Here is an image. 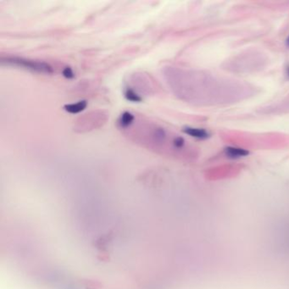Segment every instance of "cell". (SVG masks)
I'll list each match as a JSON object with an SVG mask.
<instances>
[{"label": "cell", "mask_w": 289, "mask_h": 289, "mask_svg": "<svg viewBox=\"0 0 289 289\" xmlns=\"http://www.w3.org/2000/svg\"><path fill=\"white\" fill-rule=\"evenodd\" d=\"M2 63L13 65L17 67H23L28 70H35L41 73L51 74L53 73V68L50 67L49 64L40 62V61H34V60H26L22 58H2Z\"/></svg>", "instance_id": "cell-1"}, {"label": "cell", "mask_w": 289, "mask_h": 289, "mask_svg": "<svg viewBox=\"0 0 289 289\" xmlns=\"http://www.w3.org/2000/svg\"><path fill=\"white\" fill-rule=\"evenodd\" d=\"M225 153L226 156L229 157L231 159H238L242 157L248 156L249 152L248 150L242 149V148H237V147H227L225 149Z\"/></svg>", "instance_id": "cell-2"}, {"label": "cell", "mask_w": 289, "mask_h": 289, "mask_svg": "<svg viewBox=\"0 0 289 289\" xmlns=\"http://www.w3.org/2000/svg\"><path fill=\"white\" fill-rule=\"evenodd\" d=\"M183 132L189 135V136L198 138V139H206L209 136V134L207 131L201 128H195V127H185Z\"/></svg>", "instance_id": "cell-3"}, {"label": "cell", "mask_w": 289, "mask_h": 289, "mask_svg": "<svg viewBox=\"0 0 289 289\" xmlns=\"http://www.w3.org/2000/svg\"><path fill=\"white\" fill-rule=\"evenodd\" d=\"M86 105H87L86 101L83 100V101H79L76 103L67 104L64 108H65V110H67V112H69V113L77 114L85 110Z\"/></svg>", "instance_id": "cell-4"}, {"label": "cell", "mask_w": 289, "mask_h": 289, "mask_svg": "<svg viewBox=\"0 0 289 289\" xmlns=\"http://www.w3.org/2000/svg\"><path fill=\"white\" fill-rule=\"evenodd\" d=\"M134 120H135V117H134L133 114L129 113V112H125V113L121 115L119 122H120L121 127L126 128V127H128L133 124Z\"/></svg>", "instance_id": "cell-5"}, {"label": "cell", "mask_w": 289, "mask_h": 289, "mask_svg": "<svg viewBox=\"0 0 289 289\" xmlns=\"http://www.w3.org/2000/svg\"><path fill=\"white\" fill-rule=\"evenodd\" d=\"M125 97L127 100H129L131 102H141L142 101V98L139 97V95H137L133 90L132 89H126V93H125Z\"/></svg>", "instance_id": "cell-6"}, {"label": "cell", "mask_w": 289, "mask_h": 289, "mask_svg": "<svg viewBox=\"0 0 289 289\" xmlns=\"http://www.w3.org/2000/svg\"><path fill=\"white\" fill-rule=\"evenodd\" d=\"M63 76L68 79H71L74 77L73 70L70 67H66L63 70Z\"/></svg>", "instance_id": "cell-7"}, {"label": "cell", "mask_w": 289, "mask_h": 289, "mask_svg": "<svg viewBox=\"0 0 289 289\" xmlns=\"http://www.w3.org/2000/svg\"><path fill=\"white\" fill-rule=\"evenodd\" d=\"M173 145L176 147V148H177V149H181L184 145V139H183V137L177 136L173 141Z\"/></svg>", "instance_id": "cell-8"}, {"label": "cell", "mask_w": 289, "mask_h": 289, "mask_svg": "<svg viewBox=\"0 0 289 289\" xmlns=\"http://www.w3.org/2000/svg\"><path fill=\"white\" fill-rule=\"evenodd\" d=\"M287 45L289 47V37H288V39H287Z\"/></svg>", "instance_id": "cell-9"}, {"label": "cell", "mask_w": 289, "mask_h": 289, "mask_svg": "<svg viewBox=\"0 0 289 289\" xmlns=\"http://www.w3.org/2000/svg\"><path fill=\"white\" fill-rule=\"evenodd\" d=\"M288 72H289V70H288Z\"/></svg>", "instance_id": "cell-10"}]
</instances>
